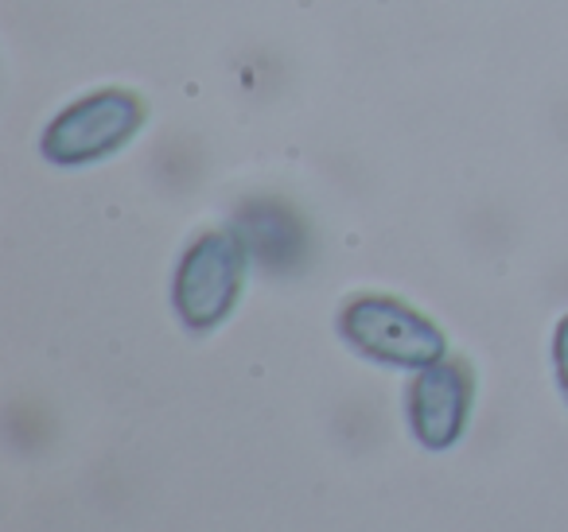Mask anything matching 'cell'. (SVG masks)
Returning <instances> with one entry per match:
<instances>
[{
  "instance_id": "cell-3",
  "label": "cell",
  "mask_w": 568,
  "mask_h": 532,
  "mask_svg": "<svg viewBox=\"0 0 568 532\" xmlns=\"http://www.w3.org/2000/svg\"><path fill=\"white\" fill-rule=\"evenodd\" d=\"M144 125V102L133 90H98L67 105L48 129H43V156L51 164L82 167L94 160L113 156L125 149Z\"/></svg>"
},
{
  "instance_id": "cell-4",
  "label": "cell",
  "mask_w": 568,
  "mask_h": 532,
  "mask_svg": "<svg viewBox=\"0 0 568 532\" xmlns=\"http://www.w3.org/2000/svg\"><path fill=\"white\" fill-rule=\"evenodd\" d=\"M475 381L467 361L440 358L433 366L417 369L405 392V416L420 447L428 451H448L464 439L467 420H471Z\"/></svg>"
},
{
  "instance_id": "cell-5",
  "label": "cell",
  "mask_w": 568,
  "mask_h": 532,
  "mask_svg": "<svg viewBox=\"0 0 568 532\" xmlns=\"http://www.w3.org/2000/svg\"><path fill=\"white\" fill-rule=\"evenodd\" d=\"M237 226L250 245V257L265 260L268 268H288L304 253V229L293 214L276 203H253L237 214Z\"/></svg>"
},
{
  "instance_id": "cell-2",
  "label": "cell",
  "mask_w": 568,
  "mask_h": 532,
  "mask_svg": "<svg viewBox=\"0 0 568 532\" xmlns=\"http://www.w3.org/2000/svg\"><path fill=\"white\" fill-rule=\"evenodd\" d=\"M339 335L378 366L425 369L448 358L444 330L405 299L382 296V291H363L347 299V307L339 311Z\"/></svg>"
},
{
  "instance_id": "cell-6",
  "label": "cell",
  "mask_w": 568,
  "mask_h": 532,
  "mask_svg": "<svg viewBox=\"0 0 568 532\" xmlns=\"http://www.w3.org/2000/svg\"><path fill=\"white\" fill-rule=\"evenodd\" d=\"M552 366H557V385L568 400V315L557 323V335H552Z\"/></svg>"
},
{
  "instance_id": "cell-1",
  "label": "cell",
  "mask_w": 568,
  "mask_h": 532,
  "mask_svg": "<svg viewBox=\"0 0 568 532\" xmlns=\"http://www.w3.org/2000/svg\"><path fill=\"white\" fill-rule=\"evenodd\" d=\"M250 273V245L237 229H206L187 245L172 280L175 315L187 330H214L230 319Z\"/></svg>"
}]
</instances>
